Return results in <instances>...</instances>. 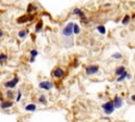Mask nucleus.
<instances>
[{
  "mask_svg": "<svg viewBox=\"0 0 135 122\" xmlns=\"http://www.w3.org/2000/svg\"><path fill=\"white\" fill-rule=\"evenodd\" d=\"M131 100H132V101H135V95H133V96L131 97Z\"/></svg>",
  "mask_w": 135,
  "mask_h": 122,
  "instance_id": "c756f323",
  "label": "nucleus"
},
{
  "mask_svg": "<svg viewBox=\"0 0 135 122\" xmlns=\"http://www.w3.org/2000/svg\"><path fill=\"white\" fill-rule=\"evenodd\" d=\"M38 102L41 103V104H47V97L44 95H40L38 97Z\"/></svg>",
  "mask_w": 135,
  "mask_h": 122,
  "instance_id": "f3484780",
  "label": "nucleus"
},
{
  "mask_svg": "<svg viewBox=\"0 0 135 122\" xmlns=\"http://www.w3.org/2000/svg\"><path fill=\"white\" fill-rule=\"evenodd\" d=\"M97 31L99 32L101 35H105L106 33H107V28H106V26L105 25H102V24H99V25H97Z\"/></svg>",
  "mask_w": 135,
  "mask_h": 122,
  "instance_id": "4468645a",
  "label": "nucleus"
},
{
  "mask_svg": "<svg viewBox=\"0 0 135 122\" xmlns=\"http://www.w3.org/2000/svg\"><path fill=\"white\" fill-rule=\"evenodd\" d=\"M127 74H128V73H127V71H126L125 73H123L120 76H118V78L116 79V81H117V82H121V81H123V80H125V79L127 78Z\"/></svg>",
  "mask_w": 135,
  "mask_h": 122,
  "instance_id": "412c9836",
  "label": "nucleus"
},
{
  "mask_svg": "<svg viewBox=\"0 0 135 122\" xmlns=\"http://www.w3.org/2000/svg\"><path fill=\"white\" fill-rule=\"evenodd\" d=\"M30 56L32 58H36L37 56H38V51H37V50H31L30 51Z\"/></svg>",
  "mask_w": 135,
  "mask_h": 122,
  "instance_id": "4be33fe9",
  "label": "nucleus"
},
{
  "mask_svg": "<svg viewBox=\"0 0 135 122\" xmlns=\"http://www.w3.org/2000/svg\"><path fill=\"white\" fill-rule=\"evenodd\" d=\"M34 11H36V7L33 5V3H30V4L28 5V9H26V13H28V14H32V13H33Z\"/></svg>",
  "mask_w": 135,
  "mask_h": 122,
  "instance_id": "a211bd4d",
  "label": "nucleus"
},
{
  "mask_svg": "<svg viewBox=\"0 0 135 122\" xmlns=\"http://www.w3.org/2000/svg\"><path fill=\"white\" fill-rule=\"evenodd\" d=\"M80 21L83 23H88L89 22V19L87 18V16H83V17H80Z\"/></svg>",
  "mask_w": 135,
  "mask_h": 122,
  "instance_id": "a878e982",
  "label": "nucleus"
},
{
  "mask_svg": "<svg viewBox=\"0 0 135 122\" xmlns=\"http://www.w3.org/2000/svg\"><path fill=\"white\" fill-rule=\"evenodd\" d=\"M7 60V56L5 54H0V63H3V62H5V61Z\"/></svg>",
  "mask_w": 135,
  "mask_h": 122,
  "instance_id": "5701e85b",
  "label": "nucleus"
},
{
  "mask_svg": "<svg viewBox=\"0 0 135 122\" xmlns=\"http://www.w3.org/2000/svg\"><path fill=\"white\" fill-rule=\"evenodd\" d=\"M73 26H74V22H69L68 24L62 28V32H61L62 36L65 37V38H70V37H72V35H73Z\"/></svg>",
  "mask_w": 135,
  "mask_h": 122,
  "instance_id": "f257e3e1",
  "label": "nucleus"
},
{
  "mask_svg": "<svg viewBox=\"0 0 135 122\" xmlns=\"http://www.w3.org/2000/svg\"><path fill=\"white\" fill-rule=\"evenodd\" d=\"M113 104H114L115 108H120L123 105V99L116 95V96L114 97V99H113Z\"/></svg>",
  "mask_w": 135,
  "mask_h": 122,
  "instance_id": "0eeeda50",
  "label": "nucleus"
},
{
  "mask_svg": "<svg viewBox=\"0 0 135 122\" xmlns=\"http://www.w3.org/2000/svg\"><path fill=\"white\" fill-rule=\"evenodd\" d=\"M39 89H44V91H50V89H52L53 87H54V84L52 83L51 81H41L40 83L38 84Z\"/></svg>",
  "mask_w": 135,
  "mask_h": 122,
  "instance_id": "39448f33",
  "label": "nucleus"
},
{
  "mask_svg": "<svg viewBox=\"0 0 135 122\" xmlns=\"http://www.w3.org/2000/svg\"><path fill=\"white\" fill-rule=\"evenodd\" d=\"M73 14L79 16V18H80V17H83V16H86V14L83 13V11L81 10V9H78V7H76V9L73 10Z\"/></svg>",
  "mask_w": 135,
  "mask_h": 122,
  "instance_id": "9b49d317",
  "label": "nucleus"
},
{
  "mask_svg": "<svg viewBox=\"0 0 135 122\" xmlns=\"http://www.w3.org/2000/svg\"><path fill=\"white\" fill-rule=\"evenodd\" d=\"M26 35H28V31H25V30H21L18 32V38H20V39H24Z\"/></svg>",
  "mask_w": 135,
  "mask_h": 122,
  "instance_id": "dca6fc26",
  "label": "nucleus"
},
{
  "mask_svg": "<svg viewBox=\"0 0 135 122\" xmlns=\"http://www.w3.org/2000/svg\"><path fill=\"white\" fill-rule=\"evenodd\" d=\"M5 95H6V97H7V99H9V100H12L13 98L15 97V93L13 92V89H9Z\"/></svg>",
  "mask_w": 135,
  "mask_h": 122,
  "instance_id": "6ab92c4d",
  "label": "nucleus"
},
{
  "mask_svg": "<svg viewBox=\"0 0 135 122\" xmlns=\"http://www.w3.org/2000/svg\"><path fill=\"white\" fill-rule=\"evenodd\" d=\"M42 28H43V22H42V20H39L38 22L36 23V26H35V32L36 33H39L41 30H42Z\"/></svg>",
  "mask_w": 135,
  "mask_h": 122,
  "instance_id": "f8f14e48",
  "label": "nucleus"
},
{
  "mask_svg": "<svg viewBox=\"0 0 135 122\" xmlns=\"http://www.w3.org/2000/svg\"><path fill=\"white\" fill-rule=\"evenodd\" d=\"M18 82H19V78H18V77H14L13 79H11V80L5 82L4 87L7 89H14L16 87V85L18 84Z\"/></svg>",
  "mask_w": 135,
  "mask_h": 122,
  "instance_id": "7ed1b4c3",
  "label": "nucleus"
},
{
  "mask_svg": "<svg viewBox=\"0 0 135 122\" xmlns=\"http://www.w3.org/2000/svg\"><path fill=\"white\" fill-rule=\"evenodd\" d=\"M52 75L54 77H56V78H61V77H63V75H65V71H63L61 67H56L53 70Z\"/></svg>",
  "mask_w": 135,
  "mask_h": 122,
  "instance_id": "6e6552de",
  "label": "nucleus"
},
{
  "mask_svg": "<svg viewBox=\"0 0 135 122\" xmlns=\"http://www.w3.org/2000/svg\"><path fill=\"white\" fill-rule=\"evenodd\" d=\"M80 33V26L78 24H76V23H74V26H73V34H75V35H78V34Z\"/></svg>",
  "mask_w": 135,
  "mask_h": 122,
  "instance_id": "aec40b11",
  "label": "nucleus"
},
{
  "mask_svg": "<svg viewBox=\"0 0 135 122\" xmlns=\"http://www.w3.org/2000/svg\"><path fill=\"white\" fill-rule=\"evenodd\" d=\"M3 35H4V32L1 30V28H0V38H2V37H3Z\"/></svg>",
  "mask_w": 135,
  "mask_h": 122,
  "instance_id": "bb28decb",
  "label": "nucleus"
},
{
  "mask_svg": "<svg viewBox=\"0 0 135 122\" xmlns=\"http://www.w3.org/2000/svg\"><path fill=\"white\" fill-rule=\"evenodd\" d=\"M98 71H99V66L97 64H91L86 67V74L88 76L95 75V74L98 73Z\"/></svg>",
  "mask_w": 135,
  "mask_h": 122,
  "instance_id": "20e7f679",
  "label": "nucleus"
},
{
  "mask_svg": "<svg viewBox=\"0 0 135 122\" xmlns=\"http://www.w3.org/2000/svg\"><path fill=\"white\" fill-rule=\"evenodd\" d=\"M112 57L114 58V59H121V58H123V55H121L120 53H114V54L112 55Z\"/></svg>",
  "mask_w": 135,
  "mask_h": 122,
  "instance_id": "b1692460",
  "label": "nucleus"
},
{
  "mask_svg": "<svg viewBox=\"0 0 135 122\" xmlns=\"http://www.w3.org/2000/svg\"><path fill=\"white\" fill-rule=\"evenodd\" d=\"M34 18L33 15L29 14V15H24V16H21V17H19L17 19V23H19V24H21V23H26L29 22V21H32Z\"/></svg>",
  "mask_w": 135,
  "mask_h": 122,
  "instance_id": "423d86ee",
  "label": "nucleus"
},
{
  "mask_svg": "<svg viewBox=\"0 0 135 122\" xmlns=\"http://www.w3.org/2000/svg\"><path fill=\"white\" fill-rule=\"evenodd\" d=\"M21 97H22V93H21V91H18V93H17V97H16V101L19 102V101H20V99H21Z\"/></svg>",
  "mask_w": 135,
  "mask_h": 122,
  "instance_id": "393cba45",
  "label": "nucleus"
},
{
  "mask_svg": "<svg viewBox=\"0 0 135 122\" xmlns=\"http://www.w3.org/2000/svg\"><path fill=\"white\" fill-rule=\"evenodd\" d=\"M102 110H104V113L107 114V115H111L113 112H114L115 107H114V104H113V101H107L106 103L101 105Z\"/></svg>",
  "mask_w": 135,
  "mask_h": 122,
  "instance_id": "f03ea898",
  "label": "nucleus"
},
{
  "mask_svg": "<svg viewBox=\"0 0 135 122\" xmlns=\"http://www.w3.org/2000/svg\"><path fill=\"white\" fill-rule=\"evenodd\" d=\"M125 72H126V67H125V66H123V65H120V66H118V67L115 70V74L117 76H120L121 74L125 73Z\"/></svg>",
  "mask_w": 135,
  "mask_h": 122,
  "instance_id": "ddd939ff",
  "label": "nucleus"
},
{
  "mask_svg": "<svg viewBox=\"0 0 135 122\" xmlns=\"http://www.w3.org/2000/svg\"><path fill=\"white\" fill-rule=\"evenodd\" d=\"M130 21H131V17L129 15H126L125 17L123 18V20H121V23H123V25H128L129 23H130Z\"/></svg>",
  "mask_w": 135,
  "mask_h": 122,
  "instance_id": "2eb2a0df",
  "label": "nucleus"
},
{
  "mask_svg": "<svg viewBox=\"0 0 135 122\" xmlns=\"http://www.w3.org/2000/svg\"><path fill=\"white\" fill-rule=\"evenodd\" d=\"M25 111L26 112H35L36 111V104H34V103H30V104H28V105H25Z\"/></svg>",
  "mask_w": 135,
  "mask_h": 122,
  "instance_id": "9d476101",
  "label": "nucleus"
},
{
  "mask_svg": "<svg viewBox=\"0 0 135 122\" xmlns=\"http://www.w3.org/2000/svg\"><path fill=\"white\" fill-rule=\"evenodd\" d=\"M3 101V95H2V93H0V102Z\"/></svg>",
  "mask_w": 135,
  "mask_h": 122,
  "instance_id": "cd10ccee",
  "label": "nucleus"
},
{
  "mask_svg": "<svg viewBox=\"0 0 135 122\" xmlns=\"http://www.w3.org/2000/svg\"><path fill=\"white\" fill-rule=\"evenodd\" d=\"M13 105H14V102H13L12 100H3V101H1V103H0V107H1L2 110L11 108Z\"/></svg>",
  "mask_w": 135,
  "mask_h": 122,
  "instance_id": "1a4fd4ad",
  "label": "nucleus"
},
{
  "mask_svg": "<svg viewBox=\"0 0 135 122\" xmlns=\"http://www.w3.org/2000/svg\"><path fill=\"white\" fill-rule=\"evenodd\" d=\"M126 79H131V75H130V74H127V78Z\"/></svg>",
  "mask_w": 135,
  "mask_h": 122,
  "instance_id": "c85d7f7f",
  "label": "nucleus"
}]
</instances>
